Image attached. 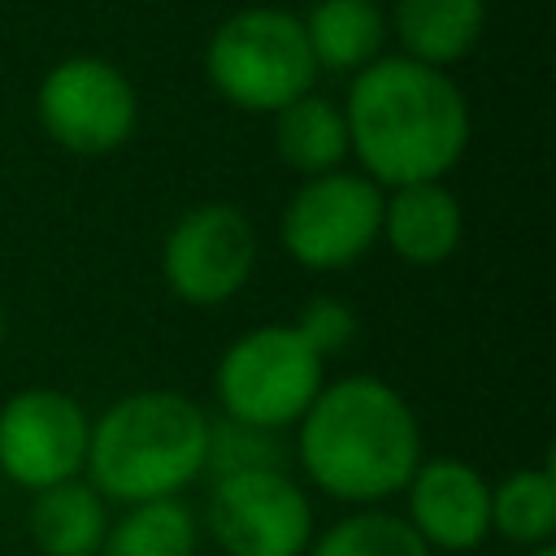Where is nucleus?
<instances>
[{
	"label": "nucleus",
	"mask_w": 556,
	"mask_h": 556,
	"mask_svg": "<svg viewBox=\"0 0 556 556\" xmlns=\"http://www.w3.org/2000/svg\"><path fill=\"white\" fill-rule=\"evenodd\" d=\"M348 156L378 187L439 182L469 148V104L447 70L382 52L348 87Z\"/></svg>",
	"instance_id": "nucleus-1"
},
{
	"label": "nucleus",
	"mask_w": 556,
	"mask_h": 556,
	"mask_svg": "<svg viewBox=\"0 0 556 556\" xmlns=\"http://www.w3.org/2000/svg\"><path fill=\"white\" fill-rule=\"evenodd\" d=\"M291 456L321 495L361 508L400 495L426 460L417 413L374 374L321 382L317 400L295 421Z\"/></svg>",
	"instance_id": "nucleus-2"
},
{
	"label": "nucleus",
	"mask_w": 556,
	"mask_h": 556,
	"mask_svg": "<svg viewBox=\"0 0 556 556\" xmlns=\"http://www.w3.org/2000/svg\"><path fill=\"white\" fill-rule=\"evenodd\" d=\"M208 413L178 391H135L109 404L87 434V482L117 504L187 491L204 473Z\"/></svg>",
	"instance_id": "nucleus-3"
},
{
	"label": "nucleus",
	"mask_w": 556,
	"mask_h": 556,
	"mask_svg": "<svg viewBox=\"0 0 556 556\" xmlns=\"http://www.w3.org/2000/svg\"><path fill=\"white\" fill-rule=\"evenodd\" d=\"M204 74L226 104L243 113H278L295 96L313 91L317 65L300 13L278 4H252L230 13L208 35Z\"/></svg>",
	"instance_id": "nucleus-4"
},
{
	"label": "nucleus",
	"mask_w": 556,
	"mask_h": 556,
	"mask_svg": "<svg viewBox=\"0 0 556 556\" xmlns=\"http://www.w3.org/2000/svg\"><path fill=\"white\" fill-rule=\"evenodd\" d=\"M326 382V361L304 343V334L287 326H256L239 334L217 361V404L222 417L287 430L304 417Z\"/></svg>",
	"instance_id": "nucleus-5"
},
{
	"label": "nucleus",
	"mask_w": 556,
	"mask_h": 556,
	"mask_svg": "<svg viewBox=\"0 0 556 556\" xmlns=\"http://www.w3.org/2000/svg\"><path fill=\"white\" fill-rule=\"evenodd\" d=\"M382 230V187L361 169H330L304 178L278 222L287 256L304 269L330 274L356 265Z\"/></svg>",
	"instance_id": "nucleus-6"
},
{
	"label": "nucleus",
	"mask_w": 556,
	"mask_h": 556,
	"mask_svg": "<svg viewBox=\"0 0 556 556\" xmlns=\"http://www.w3.org/2000/svg\"><path fill=\"white\" fill-rule=\"evenodd\" d=\"M35 113L48 139L74 156H109L139 126L135 83L104 56H65L56 61L39 91Z\"/></svg>",
	"instance_id": "nucleus-7"
},
{
	"label": "nucleus",
	"mask_w": 556,
	"mask_h": 556,
	"mask_svg": "<svg viewBox=\"0 0 556 556\" xmlns=\"http://www.w3.org/2000/svg\"><path fill=\"white\" fill-rule=\"evenodd\" d=\"M256 269V226L230 200L191 204L161 239L165 287L195 308L235 300Z\"/></svg>",
	"instance_id": "nucleus-8"
},
{
	"label": "nucleus",
	"mask_w": 556,
	"mask_h": 556,
	"mask_svg": "<svg viewBox=\"0 0 556 556\" xmlns=\"http://www.w3.org/2000/svg\"><path fill=\"white\" fill-rule=\"evenodd\" d=\"M208 534L226 556H304L313 504L287 469L222 473L208 491Z\"/></svg>",
	"instance_id": "nucleus-9"
},
{
	"label": "nucleus",
	"mask_w": 556,
	"mask_h": 556,
	"mask_svg": "<svg viewBox=\"0 0 556 556\" xmlns=\"http://www.w3.org/2000/svg\"><path fill=\"white\" fill-rule=\"evenodd\" d=\"M91 417L87 408L56 391L30 387L0 408V473L13 486L43 491L83 473Z\"/></svg>",
	"instance_id": "nucleus-10"
},
{
	"label": "nucleus",
	"mask_w": 556,
	"mask_h": 556,
	"mask_svg": "<svg viewBox=\"0 0 556 556\" xmlns=\"http://www.w3.org/2000/svg\"><path fill=\"white\" fill-rule=\"evenodd\" d=\"M408 526L430 552H473L491 534V482L452 456L421 460L404 486Z\"/></svg>",
	"instance_id": "nucleus-11"
},
{
	"label": "nucleus",
	"mask_w": 556,
	"mask_h": 556,
	"mask_svg": "<svg viewBox=\"0 0 556 556\" xmlns=\"http://www.w3.org/2000/svg\"><path fill=\"white\" fill-rule=\"evenodd\" d=\"M465 235V213L460 200L439 182H408V187H391V195H382V230L378 239H387V248L408 261V265H443Z\"/></svg>",
	"instance_id": "nucleus-12"
},
{
	"label": "nucleus",
	"mask_w": 556,
	"mask_h": 556,
	"mask_svg": "<svg viewBox=\"0 0 556 556\" xmlns=\"http://www.w3.org/2000/svg\"><path fill=\"white\" fill-rule=\"evenodd\" d=\"M387 26L400 56L447 70L478 48L486 30V0H395Z\"/></svg>",
	"instance_id": "nucleus-13"
},
{
	"label": "nucleus",
	"mask_w": 556,
	"mask_h": 556,
	"mask_svg": "<svg viewBox=\"0 0 556 556\" xmlns=\"http://www.w3.org/2000/svg\"><path fill=\"white\" fill-rule=\"evenodd\" d=\"M300 26L313 65L330 74H361L387 52L391 39L387 9L378 0H313L308 13H300Z\"/></svg>",
	"instance_id": "nucleus-14"
},
{
	"label": "nucleus",
	"mask_w": 556,
	"mask_h": 556,
	"mask_svg": "<svg viewBox=\"0 0 556 556\" xmlns=\"http://www.w3.org/2000/svg\"><path fill=\"white\" fill-rule=\"evenodd\" d=\"M109 500L83 482H56L35 491L30 504V539L43 556H100L104 534H109Z\"/></svg>",
	"instance_id": "nucleus-15"
},
{
	"label": "nucleus",
	"mask_w": 556,
	"mask_h": 556,
	"mask_svg": "<svg viewBox=\"0 0 556 556\" xmlns=\"http://www.w3.org/2000/svg\"><path fill=\"white\" fill-rule=\"evenodd\" d=\"M269 117H274V148H278L287 169H295L300 178L343 169V161H348V122H343V109L334 100H326L317 91H304Z\"/></svg>",
	"instance_id": "nucleus-16"
},
{
	"label": "nucleus",
	"mask_w": 556,
	"mask_h": 556,
	"mask_svg": "<svg viewBox=\"0 0 556 556\" xmlns=\"http://www.w3.org/2000/svg\"><path fill=\"white\" fill-rule=\"evenodd\" d=\"M491 534L530 552L556 534V478L547 465H526L491 482Z\"/></svg>",
	"instance_id": "nucleus-17"
},
{
	"label": "nucleus",
	"mask_w": 556,
	"mask_h": 556,
	"mask_svg": "<svg viewBox=\"0 0 556 556\" xmlns=\"http://www.w3.org/2000/svg\"><path fill=\"white\" fill-rule=\"evenodd\" d=\"M195 547L200 521L178 495L126 504L104 534V556H195Z\"/></svg>",
	"instance_id": "nucleus-18"
},
{
	"label": "nucleus",
	"mask_w": 556,
	"mask_h": 556,
	"mask_svg": "<svg viewBox=\"0 0 556 556\" xmlns=\"http://www.w3.org/2000/svg\"><path fill=\"white\" fill-rule=\"evenodd\" d=\"M304 556H434L421 534L387 508H356L348 517H339L334 526H326Z\"/></svg>",
	"instance_id": "nucleus-19"
},
{
	"label": "nucleus",
	"mask_w": 556,
	"mask_h": 556,
	"mask_svg": "<svg viewBox=\"0 0 556 556\" xmlns=\"http://www.w3.org/2000/svg\"><path fill=\"white\" fill-rule=\"evenodd\" d=\"M287 460H291V452L282 443V430L248 426L235 417L208 421L204 473L222 478V473H248V469H287Z\"/></svg>",
	"instance_id": "nucleus-20"
},
{
	"label": "nucleus",
	"mask_w": 556,
	"mask_h": 556,
	"mask_svg": "<svg viewBox=\"0 0 556 556\" xmlns=\"http://www.w3.org/2000/svg\"><path fill=\"white\" fill-rule=\"evenodd\" d=\"M291 326L304 334V343H308L321 361L348 352L352 339H356V313H352V304L339 300V295H313V300H304Z\"/></svg>",
	"instance_id": "nucleus-21"
},
{
	"label": "nucleus",
	"mask_w": 556,
	"mask_h": 556,
	"mask_svg": "<svg viewBox=\"0 0 556 556\" xmlns=\"http://www.w3.org/2000/svg\"><path fill=\"white\" fill-rule=\"evenodd\" d=\"M526 556H556V547H552V543H547V547H530Z\"/></svg>",
	"instance_id": "nucleus-22"
},
{
	"label": "nucleus",
	"mask_w": 556,
	"mask_h": 556,
	"mask_svg": "<svg viewBox=\"0 0 556 556\" xmlns=\"http://www.w3.org/2000/svg\"><path fill=\"white\" fill-rule=\"evenodd\" d=\"M0 343H4V304H0Z\"/></svg>",
	"instance_id": "nucleus-23"
}]
</instances>
